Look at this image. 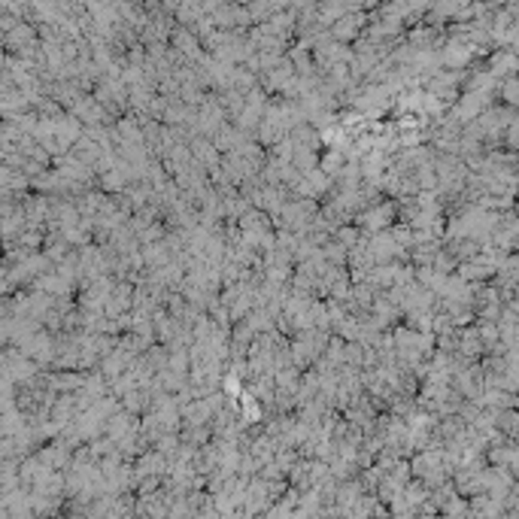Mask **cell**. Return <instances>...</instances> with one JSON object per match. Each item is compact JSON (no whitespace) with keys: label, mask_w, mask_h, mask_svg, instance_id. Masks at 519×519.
<instances>
[{"label":"cell","mask_w":519,"mask_h":519,"mask_svg":"<svg viewBox=\"0 0 519 519\" xmlns=\"http://www.w3.org/2000/svg\"><path fill=\"white\" fill-rule=\"evenodd\" d=\"M322 255H325V262L328 264H346L349 262V249L340 243V240H325L322 243Z\"/></svg>","instance_id":"277c9868"},{"label":"cell","mask_w":519,"mask_h":519,"mask_svg":"<svg viewBox=\"0 0 519 519\" xmlns=\"http://www.w3.org/2000/svg\"><path fill=\"white\" fill-rule=\"evenodd\" d=\"M322 161V155H319V149H307V146H295V155H292V164L298 167L301 173H310V170H316Z\"/></svg>","instance_id":"3957f363"},{"label":"cell","mask_w":519,"mask_h":519,"mask_svg":"<svg viewBox=\"0 0 519 519\" xmlns=\"http://www.w3.org/2000/svg\"><path fill=\"white\" fill-rule=\"evenodd\" d=\"M137 416L140 413H134V410L119 407L110 420H106V438H113L115 447L125 443V440H131V438H137V434H140V420H137Z\"/></svg>","instance_id":"7a4b0ae2"},{"label":"cell","mask_w":519,"mask_h":519,"mask_svg":"<svg viewBox=\"0 0 519 519\" xmlns=\"http://www.w3.org/2000/svg\"><path fill=\"white\" fill-rule=\"evenodd\" d=\"M334 240H340L346 249H353L365 240V234H362V228H356V225H340V228L334 231Z\"/></svg>","instance_id":"5b68a950"},{"label":"cell","mask_w":519,"mask_h":519,"mask_svg":"<svg viewBox=\"0 0 519 519\" xmlns=\"http://www.w3.org/2000/svg\"><path fill=\"white\" fill-rule=\"evenodd\" d=\"M392 219H395V204H389V200H374V204H367L362 213L356 216V222L362 225L365 234H374V231H386Z\"/></svg>","instance_id":"6da1fadb"}]
</instances>
